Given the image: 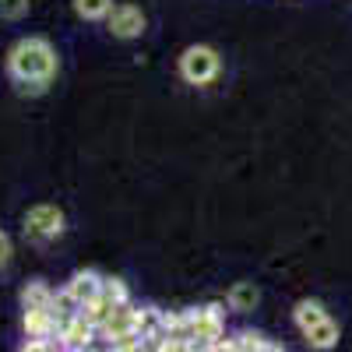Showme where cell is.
Returning a JSON list of instances; mask_svg holds the SVG:
<instances>
[{"label": "cell", "instance_id": "obj_18", "mask_svg": "<svg viewBox=\"0 0 352 352\" xmlns=\"http://www.w3.org/2000/svg\"><path fill=\"white\" fill-rule=\"evenodd\" d=\"M11 254H14V247H11V236L4 229H0V268H8L11 264Z\"/></svg>", "mask_w": 352, "mask_h": 352}, {"label": "cell", "instance_id": "obj_11", "mask_svg": "<svg viewBox=\"0 0 352 352\" xmlns=\"http://www.w3.org/2000/svg\"><path fill=\"white\" fill-rule=\"evenodd\" d=\"M324 317H328V310H324V303H317V300H300L296 310H292V320H296L300 331H310V328L320 324Z\"/></svg>", "mask_w": 352, "mask_h": 352}, {"label": "cell", "instance_id": "obj_15", "mask_svg": "<svg viewBox=\"0 0 352 352\" xmlns=\"http://www.w3.org/2000/svg\"><path fill=\"white\" fill-rule=\"evenodd\" d=\"M109 8H113V0H74V11L85 21H102L109 14Z\"/></svg>", "mask_w": 352, "mask_h": 352}, {"label": "cell", "instance_id": "obj_2", "mask_svg": "<svg viewBox=\"0 0 352 352\" xmlns=\"http://www.w3.org/2000/svg\"><path fill=\"white\" fill-rule=\"evenodd\" d=\"M219 71H222V56H219L215 46L197 43V46H187L184 56H180V78L187 85L204 88V85H212L219 78Z\"/></svg>", "mask_w": 352, "mask_h": 352}, {"label": "cell", "instance_id": "obj_9", "mask_svg": "<svg viewBox=\"0 0 352 352\" xmlns=\"http://www.w3.org/2000/svg\"><path fill=\"white\" fill-rule=\"evenodd\" d=\"M21 328H25V338H39V335H56L50 307H25Z\"/></svg>", "mask_w": 352, "mask_h": 352}, {"label": "cell", "instance_id": "obj_10", "mask_svg": "<svg viewBox=\"0 0 352 352\" xmlns=\"http://www.w3.org/2000/svg\"><path fill=\"white\" fill-rule=\"evenodd\" d=\"M338 324H335V320H331V314L324 317V320H320V324H314L310 331H303V338H307V345L310 349H320V352H328V349H335L338 345Z\"/></svg>", "mask_w": 352, "mask_h": 352}, {"label": "cell", "instance_id": "obj_14", "mask_svg": "<svg viewBox=\"0 0 352 352\" xmlns=\"http://www.w3.org/2000/svg\"><path fill=\"white\" fill-rule=\"evenodd\" d=\"M50 300H53V289L39 278L21 289V307H50Z\"/></svg>", "mask_w": 352, "mask_h": 352}, {"label": "cell", "instance_id": "obj_1", "mask_svg": "<svg viewBox=\"0 0 352 352\" xmlns=\"http://www.w3.org/2000/svg\"><path fill=\"white\" fill-rule=\"evenodd\" d=\"M56 67H60L56 50L43 36H25L8 50V74L14 81H46L50 85L56 78Z\"/></svg>", "mask_w": 352, "mask_h": 352}, {"label": "cell", "instance_id": "obj_8", "mask_svg": "<svg viewBox=\"0 0 352 352\" xmlns=\"http://www.w3.org/2000/svg\"><path fill=\"white\" fill-rule=\"evenodd\" d=\"M99 285H102V275H99V272H74V275H71V282H67L64 289L71 292V296H74L81 307H88V303L96 300Z\"/></svg>", "mask_w": 352, "mask_h": 352}, {"label": "cell", "instance_id": "obj_13", "mask_svg": "<svg viewBox=\"0 0 352 352\" xmlns=\"http://www.w3.org/2000/svg\"><path fill=\"white\" fill-rule=\"evenodd\" d=\"M232 338V352H250V349H257V352H275V349H282L278 342H268L264 335H257V331H240V335H229Z\"/></svg>", "mask_w": 352, "mask_h": 352}, {"label": "cell", "instance_id": "obj_16", "mask_svg": "<svg viewBox=\"0 0 352 352\" xmlns=\"http://www.w3.org/2000/svg\"><path fill=\"white\" fill-rule=\"evenodd\" d=\"M28 4H32V0H0V18H4V21H18V18L28 14Z\"/></svg>", "mask_w": 352, "mask_h": 352}, {"label": "cell", "instance_id": "obj_4", "mask_svg": "<svg viewBox=\"0 0 352 352\" xmlns=\"http://www.w3.org/2000/svg\"><path fill=\"white\" fill-rule=\"evenodd\" d=\"M219 335H226V314L219 303H208V307H197L194 310V349H208Z\"/></svg>", "mask_w": 352, "mask_h": 352}, {"label": "cell", "instance_id": "obj_7", "mask_svg": "<svg viewBox=\"0 0 352 352\" xmlns=\"http://www.w3.org/2000/svg\"><path fill=\"white\" fill-rule=\"evenodd\" d=\"M162 328H166V310H159V307H138L134 331L144 338V349H159Z\"/></svg>", "mask_w": 352, "mask_h": 352}, {"label": "cell", "instance_id": "obj_12", "mask_svg": "<svg viewBox=\"0 0 352 352\" xmlns=\"http://www.w3.org/2000/svg\"><path fill=\"white\" fill-rule=\"evenodd\" d=\"M257 303H261V292H257L254 282H236V285L229 289V307H232V310L247 314V310H254Z\"/></svg>", "mask_w": 352, "mask_h": 352}, {"label": "cell", "instance_id": "obj_17", "mask_svg": "<svg viewBox=\"0 0 352 352\" xmlns=\"http://www.w3.org/2000/svg\"><path fill=\"white\" fill-rule=\"evenodd\" d=\"M14 85H18V92H21V96H43L46 88H50L46 81H14Z\"/></svg>", "mask_w": 352, "mask_h": 352}, {"label": "cell", "instance_id": "obj_3", "mask_svg": "<svg viewBox=\"0 0 352 352\" xmlns=\"http://www.w3.org/2000/svg\"><path fill=\"white\" fill-rule=\"evenodd\" d=\"M64 212L56 208V204H32V208L25 212V236L28 240H36V243H50V240H56L64 232Z\"/></svg>", "mask_w": 352, "mask_h": 352}, {"label": "cell", "instance_id": "obj_6", "mask_svg": "<svg viewBox=\"0 0 352 352\" xmlns=\"http://www.w3.org/2000/svg\"><path fill=\"white\" fill-rule=\"evenodd\" d=\"M96 338H99V328H96L85 314H78V317L71 320V324L60 331V349H67V352L96 349Z\"/></svg>", "mask_w": 352, "mask_h": 352}, {"label": "cell", "instance_id": "obj_5", "mask_svg": "<svg viewBox=\"0 0 352 352\" xmlns=\"http://www.w3.org/2000/svg\"><path fill=\"white\" fill-rule=\"evenodd\" d=\"M106 25L116 39H138L148 21H144V11L138 4H113L106 14Z\"/></svg>", "mask_w": 352, "mask_h": 352}]
</instances>
